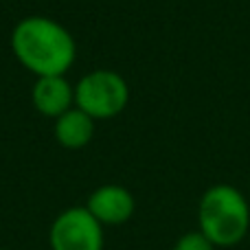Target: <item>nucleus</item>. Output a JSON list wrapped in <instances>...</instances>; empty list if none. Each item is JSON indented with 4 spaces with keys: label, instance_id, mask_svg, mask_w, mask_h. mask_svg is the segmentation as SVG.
Masks as SVG:
<instances>
[{
    "label": "nucleus",
    "instance_id": "obj_2",
    "mask_svg": "<svg viewBox=\"0 0 250 250\" xmlns=\"http://www.w3.org/2000/svg\"><path fill=\"white\" fill-rule=\"evenodd\" d=\"M198 229L217 248H230L244 242L250 230V204L233 185L208 187L198 204Z\"/></svg>",
    "mask_w": 250,
    "mask_h": 250
},
{
    "label": "nucleus",
    "instance_id": "obj_5",
    "mask_svg": "<svg viewBox=\"0 0 250 250\" xmlns=\"http://www.w3.org/2000/svg\"><path fill=\"white\" fill-rule=\"evenodd\" d=\"M86 208L101 226H119L134 215L136 200L121 185H101L86 200Z\"/></svg>",
    "mask_w": 250,
    "mask_h": 250
},
{
    "label": "nucleus",
    "instance_id": "obj_4",
    "mask_svg": "<svg viewBox=\"0 0 250 250\" xmlns=\"http://www.w3.org/2000/svg\"><path fill=\"white\" fill-rule=\"evenodd\" d=\"M48 244L51 250H104V226L86 207H70L53 220Z\"/></svg>",
    "mask_w": 250,
    "mask_h": 250
},
{
    "label": "nucleus",
    "instance_id": "obj_6",
    "mask_svg": "<svg viewBox=\"0 0 250 250\" xmlns=\"http://www.w3.org/2000/svg\"><path fill=\"white\" fill-rule=\"evenodd\" d=\"M31 99L40 114L48 119H57L73 108L75 104V88L66 82L64 75H51V77H38Z\"/></svg>",
    "mask_w": 250,
    "mask_h": 250
},
{
    "label": "nucleus",
    "instance_id": "obj_3",
    "mask_svg": "<svg viewBox=\"0 0 250 250\" xmlns=\"http://www.w3.org/2000/svg\"><path fill=\"white\" fill-rule=\"evenodd\" d=\"M127 101V82L114 70H92L75 86V105L95 121L114 119L125 110Z\"/></svg>",
    "mask_w": 250,
    "mask_h": 250
},
{
    "label": "nucleus",
    "instance_id": "obj_7",
    "mask_svg": "<svg viewBox=\"0 0 250 250\" xmlns=\"http://www.w3.org/2000/svg\"><path fill=\"white\" fill-rule=\"evenodd\" d=\"M95 136V119L77 105L55 119V138L66 149H82Z\"/></svg>",
    "mask_w": 250,
    "mask_h": 250
},
{
    "label": "nucleus",
    "instance_id": "obj_8",
    "mask_svg": "<svg viewBox=\"0 0 250 250\" xmlns=\"http://www.w3.org/2000/svg\"><path fill=\"white\" fill-rule=\"evenodd\" d=\"M215 248L217 246L200 229L180 235V237H178V242L173 244V250H215Z\"/></svg>",
    "mask_w": 250,
    "mask_h": 250
},
{
    "label": "nucleus",
    "instance_id": "obj_1",
    "mask_svg": "<svg viewBox=\"0 0 250 250\" xmlns=\"http://www.w3.org/2000/svg\"><path fill=\"white\" fill-rule=\"evenodd\" d=\"M16 60L38 77L66 75L73 66L77 48L75 40L60 22L44 16L24 18L11 33Z\"/></svg>",
    "mask_w": 250,
    "mask_h": 250
}]
</instances>
